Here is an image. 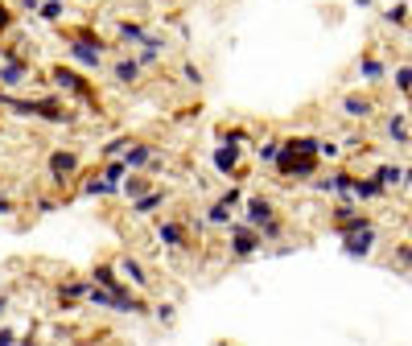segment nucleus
<instances>
[{
    "mask_svg": "<svg viewBox=\"0 0 412 346\" xmlns=\"http://www.w3.org/2000/svg\"><path fill=\"white\" fill-rule=\"evenodd\" d=\"M4 107H13L17 116H33V120H49V124H74V112L71 103H62L58 95H46V99H13V95H0Z\"/></svg>",
    "mask_w": 412,
    "mask_h": 346,
    "instance_id": "nucleus-1",
    "label": "nucleus"
},
{
    "mask_svg": "<svg viewBox=\"0 0 412 346\" xmlns=\"http://www.w3.org/2000/svg\"><path fill=\"white\" fill-rule=\"evenodd\" d=\"M227 244H231V260H252V256L264 251V235H260V227H252V222L231 219L227 222Z\"/></svg>",
    "mask_w": 412,
    "mask_h": 346,
    "instance_id": "nucleus-2",
    "label": "nucleus"
},
{
    "mask_svg": "<svg viewBox=\"0 0 412 346\" xmlns=\"http://www.w3.org/2000/svg\"><path fill=\"white\" fill-rule=\"evenodd\" d=\"M66 54H71L78 66H87V71H103V54H107V46L95 37V29H78L71 42H66Z\"/></svg>",
    "mask_w": 412,
    "mask_h": 346,
    "instance_id": "nucleus-3",
    "label": "nucleus"
},
{
    "mask_svg": "<svg viewBox=\"0 0 412 346\" xmlns=\"http://www.w3.org/2000/svg\"><path fill=\"white\" fill-rule=\"evenodd\" d=\"M46 173L54 186H71V181H78V173H83V161H78L74 148H54L46 157Z\"/></svg>",
    "mask_w": 412,
    "mask_h": 346,
    "instance_id": "nucleus-4",
    "label": "nucleus"
},
{
    "mask_svg": "<svg viewBox=\"0 0 412 346\" xmlns=\"http://www.w3.org/2000/svg\"><path fill=\"white\" fill-rule=\"evenodd\" d=\"M49 83H54L58 91L74 95V99H87V103L95 99V87H91V83H87L83 74L74 71V66H54V71H49Z\"/></svg>",
    "mask_w": 412,
    "mask_h": 346,
    "instance_id": "nucleus-5",
    "label": "nucleus"
},
{
    "mask_svg": "<svg viewBox=\"0 0 412 346\" xmlns=\"http://www.w3.org/2000/svg\"><path fill=\"white\" fill-rule=\"evenodd\" d=\"M157 239H161V247H170V251H190L194 247V239H190V231H186L182 219H161L157 222Z\"/></svg>",
    "mask_w": 412,
    "mask_h": 346,
    "instance_id": "nucleus-6",
    "label": "nucleus"
},
{
    "mask_svg": "<svg viewBox=\"0 0 412 346\" xmlns=\"http://www.w3.org/2000/svg\"><path fill=\"white\" fill-rule=\"evenodd\" d=\"M243 222H252V227H264L268 219H276V206H272V198L264 194H252V198H243Z\"/></svg>",
    "mask_w": 412,
    "mask_h": 346,
    "instance_id": "nucleus-7",
    "label": "nucleus"
},
{
    "mask_svg": "<svg viewBox=\"0 0 412 346\" xmlns=\"http://www.w3.org/2000/svg\"><path fill=\"white\" fill-rule=\"evenodd\" d=\"M120 157L128 161V169H148L157 161V148L148 145V141H128V148H124Z\"/></svg>",
    "mask_w": 412,
    "mask_h": 346,
    "instance_id": "nucleus-8",
    "label": "nucleus"
},
{
    "mask_svg": "<svg viewBox=\"0 0 412 346\" xmlns=\"http://www.w3.org/2000/svg\"><path fill=\"white\" fill-rule=\"evenodd\" d=\"M371 244H375V227H363V231H351V235H342V251H346L351 260H359V256H371Z\"/></svg>",
    "mask_w": 412,
    "mask_h": 346,
    "instance_id": "nucleus-9",
    "label": "nucleus"
},
{
    "mask_svg": "<svg viewBox=\"0 0 412 346\" xmlns=\"http://www.w3.org/2000/svg\"><path fill=\"white\" fill-rule=\"evenodd\" d=\"M141 74H145L141 58H128V54H124V58L112 62V78H116L120 87H136V83H141Z\"/></svg>",
    "mask_w": 412,
    "mask_h": 346,
    "instance_id": "nucleus-10",
    "label": "nucleus"
},
{
    "mask_svg": "<svg viewBox=\"0 0 412 346\" xmlns=\"http://www.w3.org/2000/svg\"><path fill=\"white\" fill-rule=\"evenodd\" d=\"M342 116H351V120H371V116H375V99L359 95V91L342 95Z\"/></svg>",
    "mask_w": 412,
    "mask_h": 346,
    "instance_id": "nucleus-11",
    "label": "nucleus"
},
{
    "mask_svg": "<svg viewBox=\"0 0 412 346\" xmlns=\"http://www.w3.org/2000/svg\"><path fill=\"white\" fill-rule=\"evenodd\" d=\"M116 268H120V276L132 285V289H148V280H153V276H148V268L136 260V256H120V264H116Z\"/></svg>",
    "mask_w": 412,
    "mask_h": 346,
    "instance_id": "nucleus-12",
    "label": "nucleus"
},
{
    "mask_svg": "<svg viewBox=\"0 0 412 346\" xmlns=\"http://www.w3.org/2000/svg\"><path fill=\"white\" fill-rule=\"evenodd\" d=\"M317 190H322V194H339V198H351V190H355V173H351V169H339V173H330V177H322V181H317Z\"/></svg>",
    "mask_w": 412,
    "mask_h": 346,
    "instance_id": "nucleus-13",
    "label": "nucleus"
},
{
    "mask_svg": "<svg viewBox=\"0 0 412 346\" xmlns=\"http://www.w3.org/2000/svg\"><path fill=\"white\" fill-rule=\"evenodd\" d=\"M33 71L29 58H13V62H0V87H21L25 78Z\"/></svg>",
    "mask_w": 412,
    "mask_h": 346,
    "instance_id": "nucleus-14",
    "label": "nucleus"
},
{
    "mask_svg": "<svg viewBox=\"0 0 412 346\" xmlns=\"http://www.w3.org/2000/svg\"><path fill=\"white\" fill-rule=\"evenodd\" d=\"M165 202H170V194H165V190H148V194L132 198V215H136V219H148V215H157Z\"/></svg>",
    "mask_w": 412,
    "mask_h": 346,
    "instance_id": "nucleus-15",
    "label": "nucleus"
},
{
    "mask_svg": "<svg viewBox=\"0 0 412 346\" xmlns=\"http://www.w3.org/2000/svg\"><path fill=\"white\" fill-rule=\"evenodd\" d=\"M388 194V186L371 173V177H355V190H351V198L355 202H375V198H384Z\"/></svg>",
    "mask_w": 412,
    "mask_h": 346,
    "instance_id": "nucleus-16",
    "label": "nucleus"
},
{
    "mask_svg": "<svg viewBox=\"0 0 412 346\" xmlns=\"http://www.w3.org/2000/svg\"><path fill=\"white\" fill-rule=\"evenodd\" d=\"M165 49H170V42H165L161 33H145V42H141V54H136V58H141V66H153Z\"/></svg>",
    "mask_w": 412,
    "mask_h": 346,
    "instance_id": "nucleus-17",
    "label": "nucleus"
},
{
    "mask_svg": "<svg viewBox=\"0 0 412 346\" xmlns=\"http://www.w3.org/2000/svg\"><path fill=\"white\" fill-rule=\"evenodd\" d=\"M145 25L141 21H120L116 25V42H120V46H141V42H145Z\"/></svg>",
    "mask_w": 412,
    "mask_h": 346,
    "instance_id": "nucleus-18",
    "label": "nucleus"
},
{
    "mask_svg": "<svg viewBox=\"0 0 412 346\" xmlns=\"http://www.w3.org/2000/svg\"><path fill=\"white\" fill-rule=\"evenodd\" d=\"M215 169L218 173H235L240 169V145H218L215 148Z\"/></svg>",
    "mask_w": 412,
    "mask_h": 346,
    "instance_id": "nucleus-19",
    "label": "nucleus"
},
{
    "mask_svg": "<svg viewBox=\"0 0 412 346\" xmlns=\"http://www.w3.org/2000/svg\"><path fill=\"white\" fill-rule=\"evenodd\" d=\"M359 74H363L367 83H379V78H388V66H384V58L363 54V58H359Z\"/></svg>",
    "mask_w": 412,
    "mask_h": 346,
    "instance_id": "nucleus-20",
    "label": "nucleus"
},
{
    "mask_svg": "<svg viewBox=\"0 0 412 346\" xmlns=\"http://www.w3.org/2000/svg\"><path fill=\"white\" fill-rule=\"evenodd\" d=\"M87 289H91V280H66V285L58 289V301H62V309H71L74 301H83V297H87Z\"/></svg>",
    "mask_w": 412,
    "mask_h": 346,
    "instance_id": "nucleus-21",
    "label": "nucleus"
},
{
    "mask_svg": "<svg viewBox=\"0 0 412 346\" xmlns=\"http://www.w3.org/2000/svg\"><path fill=\"white\" fill-rule=\"evenodd\" d=\"M116 190H120V186H116V181H107L103 173H95V177H87V181H83V194H87V198H107V194H116Z\"/></svg>",
    "mask_w": 412,
    "mask_h": 346,
    "instance_id": "nucleus-22",
    "label": "nucleus"
},
{
    "mask_svg": "<svg viewBox=\"0 0 412 346\" xmlns=\"http://www.w3.org/2000/svg\"><path fill=\"white\" fill-rule=\"evenodd\" d=\"M120 190L128 198H141V194H148V190H153V181H148L141 169H132V177H124V181H120Z\"/></svg>",
    "mask_w": 412,
    "mask_h": 346,
    "instance_id": "nucleus-23",
    "label": "nucleus"
},
{
    "mask_svg": "<svg viewBox=\"0 0 412 346\" xmlns=\"http://www.w3.org/2000/svg\"><path fill=\"white\" fill-rule=\"evenodd\" d=\"M375 177H379V181H384V186H404V181H408V169H400V165H379V169H375Z\"/></svg>",
    "mask_w": 412,
    "mask_h": 346,
    "instance_id": "nucleus-24",
    "label": "nucleus"
},
{
    "mask_svg": "<svg viewBox=\"0 0 412 346\" xmlns=\"http://www.w3.org/2000/svg\"><path fill=\"white\" fill-rule=\"evenodd\" d=\"M128 161H124V157H107V165H103V177H107V181H116V186H120L124 177H128Z\"/></svg>",
    "mask_w": 412,
    "mask_h": 346,
    "instance_id": "nucleus-25",
    "label": "nucleus"
},
{
    "mask_svg": "<svg viewBox=\"0 0 412 346\" xmlns=\"http://www.w3.org/2000/svg\"><path fill=\"white\" fill-rule=\"evenodd\" d=\"M37 17H42V21H62V17H66V0H46V4H37Z\"/></svg>",
    "mask_w": 412,
    "mask_h": 346,
    "instance_id": "nucleus-26",
    "label": "nucleus"
},
{
    "mask_svg": "<svg viewBox=\"0 0 412 346\" xmlns=\"http://www.w3.org/2000/svg\"><path fill=\"white\" fill-rule=\"evenodd\" d=\"M206 222H211V227H227V222H231V206H227V202L218 198L215 206L206 210Z\"/></svg>",
    "mask_w": 412,
    "mask_h": 346,
    "instance_id": "nucleus-27",
    "label": "nucleus"
},
{
    "mask_svg": "<svg viewBox=\"0 0 412 346\" xmlns=\"http://www.w3.org/2000/svg\"><path fill=\"white\" fill-rule=\"evenodd\" d=\"M388 136L396 141V145H408V120H404V116H392L388 120Z\"/></svg>",
    "mask_w": 412,
    "mask_h": 346,
    "instance_id": "nucleus-28",
    "label": "nucleus"
},
{
    "mask_svg": "<svg viewBox=\"0 0 412 346\" xmlns=\"http://www.w3.org/2000/svg\"><path fill=\"white\" fill-rule=\"evenodd\" d=\"M276 153H281V141H272V136H268V141H260V145H256V157H260L264 165H272V161H276Z\"/></svg>",
    "mask_w": 412,
    "mask_h": 346,
    "instance_id": "nucleus-29",
    "label": "nucleus"
},
{
    "mask_svg": "<svg viewBox=\"0 0 412 346\" xmlns=\"http://www.w3.org/2000/svg\"><path fill=\"white\" fill-rule=\"evenodd\" d=\"M384 21L388 25H408V4H392V8H384Z\"/></svg>",
    "mask_w": 412,
    "mask_h": 346,
    "instance_id": "nucleus-30",
    "label": "nucleus"
},
{
    "mask_svg": "<svg viewBox=\"0 0 412 346\" xmlns=\"http://www.w3.org/2000/svg\"><path fill=\"white\" fill-rule=\"evenodd\" d=\"M396 91L412 95V66H396Z\"/></svg>",
    "mask_w": 412,
    "mask_h": 346,
    "instance_id": "nucleus-31",
    "label": "nucleus"
},
{
    "mask_svg": "<svg viewBox=\"0 0 412 346\" xmlns=\"http://www.w3.org/2000/svg\"><path fill=\"white\" fill-rule=\"evenodd\" d=\"M317 157H322V161H339L342 148L334 145V141H322V145H317Z\"/></svg>",
    "mask_w": 412,
    "mask_h": 346,
    "instance_id": "nucleus-32",
    "label": "nucleus"
},
{
    "mask_svg": "<svg viewBox=\"0 0 412 346\" xmlns=\"http://www.w3.org/2000/svg\"><path fill=\"white\" fill-rule=\"evenodd\" d=\"M13 21H17V17H13V8H8V0H0V37H4L8 29H13Z\"/></svg>",
    "mask_w": 412,
    "mask_h": 346,
    "instance_id": "nucleus-33",
    "label": "nucleus"
},
{
    "mask_svg": "<svg viewBox=\"0 0 412 346\" xmlns=\"http://www.w3.org/2000/svg\"><path fill=\"white\" fill-rule=\"evenodd\" d=\"M396 264L412 272V244H396Z\"/></svg>",
    "mask_w": 412,
    "mask_h": 346,
    "instance_id": "nucleus-34",
    "label": "nucleus"
},
{
    "mask_svg": "<svg viewBox=\"0 0 412 346\" xmlns=\"http://www.w3.org/2000/svg\"><path fill=\"white\" fill-rule=\"evenodd\" d=\"M182 83H190V87H198V83H202V71H198L194 62H186V66H182Z\"/></svg>",
    "mask_w": 412,
    "mask_h": 346,
    "instance_id": "nucleus-35",
    "label": "nucleus"
},
{
    "mask_svg": "<svg viewBox=\"0 0 412 346\" xmlns=\"http://www.w3.org/2000/svg\"><path fill=\"white\" fill-rule=\"evenodd\" d=\"M124 148H128V136H116L112 145H103V157H120Z\"/></svg>",
    "mask_w": 412,
    "mask_h": 346,
    "instance_id": "nucleus-36",
    "label": "nucleus"
},
{
    "mask_svg": "<svg viewBox=\"0 0 412 346\" xmlns=\"http://www.w3.org/2000/svg\"><path fill=\"white\" fill-rule=\"evenodd\" d=\"M8 342H17V330L13 326H0V346H8Z\"/></svg>",
    "mask_w": 412,
    "mask_h": 346,
    "instance_id": "nucleus-37",
    "label": "nucleus"
},
{
    "mask_svg": "<svg viewBox=\"0 0 412 346\" xmlns=\"http://www.w3.org/2000/svg\"><path fill=\"white\" fill-rule=\"evenodd\" d=\"M0 215H13V198L8 194H0Z\"/></svg>",
    "mask_w": 412,
    "mask_h": 346,
    "instance_id": "nucleus-38",
    "label": "nucleus"
},
{
    "mask_svg": "<svg viewBox=\"0 0 412 346\" xmlns=\"http://www.w3.org/2000/svg\"><path fill=\"white\" fill-rule=\"evenodd\" d=\"M17 8H29V13H37V0H13Z\"/></svg>",
    "mask_w": 412,
    "mask_h": 346,
    "instance_id": "nucleus-39",
    "label": "nucleus"
},
{
    "mask_svg": "<svg viewBox=\"0 0 412 346\" xmlns=\"http://www.w3.org/2000/svg\"><path fill=\"white\" fill-rule=\"evenodd\" d=\"M4 314H8V297L0 293V318H4Z\"/></svg>",
    "mask_w": 412,
    "mask_h": 346,
    "instance_id": "nucleus-40",
    "label": "nucleus"
},
{
    "mask_svg": "<svg viewBox=\"0 0 412 346\" xmlns=\"http://www.w3.org/2000/svg\"><path fill=\"white\" fill-rule=\"evenodd\" d=\"M355 4H363V8H367V4H375V0H355Z\"/></svg>",
    "mask_w": 412,
    "mask_h": 346,
    "instance_id": "nucleus-41",
    "label": "nucleus"
},
{
    "mask_svg": "<svg viewBox=\"0 0 412 346\" xmlns=\"http://www.w3.org/2000/svg\"><path fill=\"white\" fill-rule=\"evenodd\" d=\"M408 145H412V136H408Z\"/></svg>",
    "mask_w": 412,
    "mask_h": 346,
    "instance_id": "nucleus-42",
    "label": "nucleus"
},
{
    "mask_svg": "<svg viewBox=\"0 0 412 346\" xmlns=\"http://www.w3.org/2000/svg\"><path fill=\"white\" fill-rule=\"evenodd\" d=\"M87 4H91V0H87Z\"/></svg>",
    "mask_w": 412,
    "mask_h": 346,
    "instance_id": "nucleus-43",
    "label": "nucleus"
}]
</instances>
